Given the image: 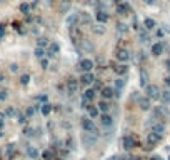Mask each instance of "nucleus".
Segmentation results:
<instances>
[{"instance_id": "obj_1", "label": "nucleus", "mask_w": 170, "mask_h": 160, "mask_svg": "<svg viewBox=\"0 0 170 160\" xmlns=\"http://www.w3.org/2000/svg\"><path fill=\"white\" fill-rule=\"evenodd\" d=\"M145 97H148L150 100H158V98L162 97V92H160V88H158L157 85L148 84L147 87H145Z\"/></svg>"}, {"instance_id": "obj_2", "label": "nucleus", "mask_w": 170, "mask_h": 160, "mask_svg": "<svg viewBox=\"0 0 170 160\" xmlns=\"http://www.w3.org/2000/svg\"><path fill=\"white\" fill-rule=\"evenodd\" d=\"M97 140H98V137L95 133H83L82 135V145L85 148H90V147H94L95 144H97Z\"/></svg>"}, {"instance_id": "obj_3", "label": "nucleus", "mask_w": 170, "mask_h": 160, "mask_svg": "<svg viewBox=\"0 0 170 160\" xmlns=\"http://www.w3.org/2000/svg\"><path fill=\"white\" fill-rule=\"evenodd\" d=\"M82 127H83L85 132L98 135V130H97V127H95V123H94V120H92V119H83L82 120Z\"/></svg>"}, {"instance_id": "obj_4", "label": "nucleus", "mask_w": 170, "mask_h": 160, "mask_svg": "<svg viewBox=\"0 0 170 160\" xmlns=\"http://www.w3.org/2000/svg\"><path fill=\"white\" fill-rule=\"evenodd\" d=\"M92 69H94V62H92L90 59H82V60H80V63H79V70H80V72L88 73V72H92Z\"/></svg>"}, {"instance_id": "obj_5", "label": "nucleus", "mask_w": 170, "mask_h": 160, "mask_svg": "<svg viewBox=\"0 0 170 160\" xmlns=\"http://www.w3.org/2000/svg\"><path fill=\"white\" fill-rule=\"evenodd\" d=\"M158 140H160V135H158V133H154V132L147 133V137H145V142H147L148 147H145V148H147V150H148V148H152L154 145L158 144Z\"/></svg>"}, {"instance_id": "obj_6", "label": "nucleus", "mask_w": 170, "mask_h": 160, "mask_svg": "<svg viewBox=\"0 0 170 160\" xmlns=\"http://www.w3.org/2000/svg\"><path fill=\"white\" fill-rule=\"evenodd\" d=\"M115 57H117V60H120V62H129V60L132 59V55H130V52L127 50V48H117Z\"/></svg>"}, {"instance_id": "obj_7", "label": "nucleus", "mask_w": 170, "mask_h": 160, "mask_svg": "<svg viewBox=\"0 0 170 160\" xmlns=\"http://www.w3.org/2000/svg\"><path fill=\"white\" fill-rule=\"evenodd\" d=\"M135 145H137V138L133 137V135H127V137H123V147H125V150H132Z\"/></svg>"}, {"instance_id": "obj_8", "label": "nucleus", "mask_w": 170, "mask_h": 160, "mask_svg": "<svg viewBox=\"0 0 170 160\" xmlns=\"http://www.w3.org/2000/svg\"><path fill=\"white\" fill-rule=\"evenodd\" d=\"M80 84H82V85H94L95 84V75L92 72L82 73V77H80Z\"/></svg>"}, {"instance_id": "obj_9", "label": "nucleus", "mask_w": 170, "mask_h": 160, "mask_svg": "<svg viewBox=\"0 0 170 160\" xmlns=\"http://www.w3.org/2000/svg\"><path fill=\"white\" fill-rule=\"evenodd\" d=\"M77 90H79V80L70 79L67 82V92H69L70 95H73V94H77Z\"/></svg>"}, {"instance_id": "obj_10", "label": "nucleus", "mask_w": 170, "mask_h": 160, "mask_svg": "<svg viewBox=\"0 0 170 160\" xmlns=\"http://www.w3.org/2000/svg\"><path fill=\"white\" fill-rule=\"evenodd\" d=\"M79 45H80V48L85 50V52H92V50H94V44H92L88 38H80V40H79Z\"/></svg>"}, {"instance_id": "obj_11", "label": "nucleus", "mask_w": 170, "mask_h": 160, "mask_svg": "<svg viewBox=\"0 0 170 160\" xmlns=\"http://www.w3.org/2000/svg\"><path fill=\"white\" fill-rule=\"evenodd\" d=\"M70 9H72V2H70V0H60V3H58V12L60 13H67Z\"/></svg>"}, {"instance_id": "obj_12", "label": "nucleus", "mask_w": 170, "mask_h": 160, "mask_svg": "<svg viewBox=\"0 0 170 160\" xmlns=\"http://www.w3.org/2000/svg\"><path fill=\"white\" fill-rule=\"evenodd\" d=\"M90 22H92L90 13H87V12H80L79 13V23H82V25H88Z\"/></svg>"}, {"instance_id": "obj_13", "label": "nucleus", "mask_w": 170, "mask_h": 160, "mask_svg": "<svg viewBox=\"0 0 170 160\" xmlns=\"http://www.w3.org/2000/svg\"><path fill=\"white\" fill-rule=\"evenodd\" d=\"M139 107H140V108L142 110H150V98H148V97H140L139 98Z\"/></svg>"}, {"instance_id": "obj_14", "label": "nucleus", "mask_w": 170, "mask_h": 160, "mask_svg": "<svg viewBox=\"0 0 170 160\" xmlns=\"http://www.w3.org/2000/svg\"><path fill=\"white\" fill-rule=\"evenodd\" d=\"M100 122H102V125H104V127H112L113 120H112V117L108 115V113H102V115H100Z\"/></svg>"}, {"instance_id": "obj_15", "label": "nucleus", "mask_w": 170, "mask_h": 160, "mask_svg": "<svg viewBox=\"0 0 170 160\" xmlns=\"http://www.w3.org/2000/svg\"><path fill=\"white\" fill-rule=\"evenodd\" d=\"M130 12V7L127 5V3H119V5H117V13H119V15H127V13Z\"/></svg>"}, {"instance_id": "obj_16", "label": "nucleus", "mask_w": 170, "mask_h": 160, "mask_svg": "<svg viewBox=\"0 0 170 160\" xmlns=\"http://www.w3.org/2000/svg\"><path fill=\"white\" fill-rule=\"evenodd\" d=\"M75 22H79V13H70V15H67V19H65L67 25L73 27V23H75Z\"/></svg>"}, {"instance_id": "obj_17", "label": "nucleus", "mask_w": 170, "mask_h": 160, "mask_svg": "<svg viewBox=\"0 0 170 160\" xmlns=\"http://www.w3.org/2000/svg\"><path fill=\"white\" fill-rule=\"evenodd\" d=\"M92 32L97 35H104L105 34V25L104 23H95V25H92Z\"/></svg>"}, {"instance_id": "obj_18", "label": "nucleus", "mask_w": 170, "mask_h": 160, "mask_svg": "<svg viewBox=\"0 0 170 160\" xmlns=\"http://www.w3.org/2000/svg\"><path fill=\"white\" fill-rule=\"evenodd\" d=\"M100 94H102V97H104V100H108V98L113 97V90H112L110 87H104L100 90Z\"/></svg>"}, {"instance_id": "obj_19", "label": "nucleus", "mask_w": 170, "mask_h": 160, "mask_svg": "<svg viewBox=\"0 0 170 160\" xmlns=\"http://www.w3.org/2000/svg\"><path fill=\"white\" fill-rule=\"evenodd\" d=\"M60 52V45L57 44V42H52L50 45H48V55H57V53Z\"/></svg>"}, {"instance_id": "obj_20", "label": "nucleus", "mask_w": 170, "mask_h": 160, "mask_svg": "<svg viewBox=\"0 0 170 160\" xmlns=\"http://www.w3.org/2000/svg\"><path fill=\"white\" fill-rule=\"evenodd\" d=\"M162 52H164V45H162V44H154V45H152V55L158 57Z\"/></svg>"}, {"instance_id": "obj_21", "label": "nucleus", "mask_w": 170, "mask_h": 160, "mask_svg": "<svg viewBox=\"0 0 170 160\" xmlns=\"http://www.w3.org/2000/svg\"><path fill=\"white\" fill-rule=\"evenodd\" d=\"M98 110H100L102 113H108V110H110V105H108V102L107 100H102V102H98Z\"/></svg>"}, {"instance_id": "obj_22", "label": "nucleus", "mask_w": 170, "mask_h": 160, "mask_svg": "<svg viewBox=\"0 0 170 160\" xmlns=\"http://www.w3.org/2000/svg\"><path fill=\"white\" fill-rule=\"evenodd\" d=\"M94 98H95V90L94 88H87V90L83 92V100L90 102V100H94Z\"/></svg>"}, {"instance_id": "obj_23", "label": "nucleus", "mask_w": 170, "mask_h": 160, "mask_svg": "<svg viewBox=\"0 0 170 160\" xmlns=\"http://www.w3.org/2000/svg\"><path fill=\"white\" fill-rule=\"evenodd\" d=\"M95 17H97V20H98L100 23H105V22L108 20V15L104 12V10H98V12L95 13Z\"/></svg>"}, {"instance_id": "obj_24", "label": "nucleus", "mask_w": 170, "mask_h": 160, "mask_svg": "<svg viewBox=\"0 0 170 160\" xmlns=\"http://www.w3.org/2000/svg\"><path fill=\"white\" fill-rule=\"evenodd\" d=\"M113 70H115L117 75H125V73L129 72V67L127 65H117V67H113Z\"/></svg>"}, {"instance_id": "obj_25", "label": "nucleus", "mask_w": 170, "mask_h": 160, "mask_svg": "<svg viewBox=\"0 0 170 160\" xmlns=\"http://www.w3.org/2000/svg\"><path fill=\"white\" fill-rule=\"evenodd\" d=\"M87 112H88V117H90V119H95V117L100 115V110H98V107H94V105H90V108H88Z\"/></svg>"}, {"instance_id": "obj_26", "label": "nucleus", "mask_w": 170, "mask_h": 160, "mask_svg": "<svg viewBox=\"0 0 170 160\" xmlns=\"http://www.w3.org/2000/svg\"><path fill=\"white\" fill-rule=\"evenodd\" d=\"M164 130H165V125H164V123H154V127H152V132H154V133H158V135L164 133Z\"/></svg>"}, {"instance_id": "obj_27", "label": "nucleus", "mask_w": 170, "mask_h": 160, "mask_svg": "<svg viewBox=\"0 0 170 160\" xmlns=\"http://www.w3.org/2000/svg\"><path fill=\"white\" fill-rule=\"evenodd\" d=\"M140 85L142 87H147L148 85V75L145 70H140Z\"/></svg>"}, {"instance_id": "obj_28", "label": "nucleus", "mask_w": 170, "mask_h": 160, "mask_svg": "<svg viewBox=\"0 0 170 160\" xmlns=\"http://www.w3.org/2000/svg\"><path fill=\"white\" fill-rule=\"evenodd\" d=\"M143 25H145V28H147V30H152V28L157 27V23H155L154 19H145V20H143Z\"/></svg>"}, {"instance_id": "obj_29", "label": "nucleus", "mask_w": 170, "mask_h": 160, "mask_svg": "<svg viewBox=\"0 0 170 160\" xmlns=\"http://www.w3.org/2000/svg\"><path fill=\"white\" fill-rule=\"evenodd\" d=\"M27 155H28L32 160H35V158L38 157V150H37V148H34V147H28V148H27Z\"/></svg>"}, {"instance_id": "obj_30", "label": "nucleus", "mask_w": 170, "mask_h": 160, "mask_svg": "<svg viewBox=\"0 0 170 160\" xmlns=\"http://www.w3.org/2000/svg\"><path fill=\"white\" fill-rule=\"evenodd\" d=\"M117 32H120V34H127V32H129V25L123 23V22H119V23H117Z\"/></svg>"}, {"instance_id": "obj_31", "label": "nucleus", "mask_w": 170, "mask_h": 160, "mask_svg": "<svg viewBox=\"0 0 170 160\" xmlns=\"http://www.w3.org/2000/svg\"><path fill=\"white\" fill-rule=\"evenodd\" d=\"M47 45H50V44H48V40L45 37H38L37 38V47L44 48V47H47Z\"/></svg>"}, {"instance_id": "obj_32", "label": "nucleus", "mask_w": 170, "mask_h": 160, "mask_svg": "<svg viewBox=\"0 0 170 160\" xmlns=\"http://www.w3.org/2000/svg\"><path fill=\"white\" fill-rule=\"evenodd\" d=\"M40 110H42V113H44V115H48V113L52 112V105L50 104H44L40 107Z\"/></svg>"}, {"instance_id": "obj_33", "label": "nucleus", "mask_w": 170, "mask_h": 160, "mask_svg": "<svg viewBox=\"0 0 170 160\" xmlns=\"http://www.w3.org/2000/svg\"><path fill=\"white\" fill-rule=\"evenodd\" d=\"M162 100L165 102V104H170V88L168 90H165V92H162Z\"/></svg>"}, {"instance_id": "obj_34", "label": "nucleus", "mask_w": 170, "mask_h": 160, "mask_svg": "<svg viewBox=\"0 0 170 160\" xmlns=\"http://www.w3.org/2000/svg\"><path fill=\"white\" fill-rule=\"evenodd\" d=\"M5 115H7V117H13V115H17L15 107H7V108H5Z\"/></svg>"}, {"instance_id": "obj_35", "label": "nucleus", "mask_w": 170, "mask_h": 160, "mask_svg": "<svg viewBox=\"0 0 170 160\" xmlns=\"http://www.w3.org/2000/svg\"><path fill=\"white\" fill-rule=\"evenodd\" d=\"M115 87H117V90H122V88L125 87V80H123V79H120V77H119V79L115 80Z\"/></svg>"}, {"instance_id": "obj_36", "label": "nucleus", "mask_w": 170, "mask_h": 160, "mask_svg": "<svg viewBox=\"0 0 170 160\" xmlns=\"http://www.w3.org/2000/svg\"><path fill=\"white\" fill-rule=\"evenodd\" d=\"M140 42L142 44H148V40H150V37H148V34H145V32H140Z\"/></svg>"}, {"instance_id": "obj_37", "label": "nucleus", "mask_w": 170, "mask_h": 160, "mask_svg": "<svg viewBox=\"0 0 170 160\" xmlns=\"http://www.w3.org/2000/svg\"><path fill=\"white\" fill-rule=\"evenodd\" d=\"M34 133H35V129H32V127H25V129H23V135H25V137H32Z\"/></svg>"}, {"instance_id": "obj_38", "label": "nucleus", "mask_w": 170, "mask_h": 160, "mask_svg": "<svg viewBox=\"0 0 170 160\" xmlns=\"http://www.w3.org/2000/svg\"><path fill=\"white\" fill-rule=\"evenodd\" d=\"M44 53H45V50H44V48H40V47H37V48H35V57H37V59H44Z\"/></svg>"}, {"instance_id": "obj_39", "label": "nucleus", "mask_w": 170, "mask_h": 160, "mask_svg": "<svg viewBox=\"0 0 170 160\" xmlns=\"http://www.w3.org/2000/svg\"><path fill=\"white\" fill-rule=\"evenodd\" d=\"M28 82H30V75H28V73H23V75L20 77V84H22V85H27Z\"/></svg>"}, {"instance_id": "obj_40", "label": "nucleus", "mask_w": 170, "mask_h": 160, "mask_svg": "<svg viewBox=\"0 0 170 160\" xmlns=\"http://www.w3.org/2000/svg\"><path fill=\"white\" fill-rule=\"evenodd\" d=\"M17 120H19V123H27V115H23V113H17Z\"/></svg>"}, {"instance_id": "obj_41", "label": "nucleus", "mask_w": 170, "mask_h": 160, "mask_svg": "<svg viewBox=\"0 0 170 160\" xmlns=\"http://www.w3.org/2000/svg\"><path fill=\"white\" fill-rule=\"evenodd\" d=\"M42 157H44V160H50L52 157H54V152H52V150H45L44 154H42Z\"/></svg>"}, {"instance_id": "obj_42", "label": "nucleus", "mask_w": 170, "mask_h": 160, "mask_svg": "<svg viewBox=\"0 0 170 160\" xmlns=\"http://www.w3.org/2000/svg\"><path fill=\"white\" fill-rule=\"evenodd\" d=\"M20 12H22V13H28V12H30V5H28V3H22V5H20Z\"/></svg>"}, {"instance_id": "obj_43", "label": "nucleus", "mask_w": 170, "mask_h": 160, "mask_svg": "<svg viewBox=\"0 0 170 160\" xmlns=\"http://www.w3.org/2000/svg\"><path fill=\"white\" fill-rule=\"evenodd\" d=\"M7 97H9V92H7V90H0V102H3Z\"/></svg>"}, {"instance_id": "obj_44", "label": "nucleus", "mask_w": 170, "mask_h": 160, "mask_svg": "<svg viewBox=\"0 0 170 160\" xmlns=\"http://www.w3.org/2000/svg\"><path fill=\"white\" fill-rule=\"evenodd\" d=\"M65 147H69V148H75V142H73V138H69V140H67Z\"/></svg>"}, {"instance_id": "obj_45", "label": "nucleus", "mask_w": 170, "mask_h": 160, "mask_svg": "<svg viewBox=\"0 0 170 160\" xmlns=\"http://www.w3.org/2000/svg\"><path fill=\"white\" fill-rule=\"evenodd\" d=\"M35 113V107H28L27 108V117H34Z\"/></svg>"}, {"instance_id": "obj_46", "label": "nucleus", "mask_w": 170, "mask_h": 160, "mask_svg": "<svg viewBox=\"0 0 170 160\" xmlns=\"http://www.w3.org/2000/svg\"><path fill=\"white\" fill-rule=\"evenodd\" d=\"M40 65H42V69H48V60L47 59H42L40 60Z\"/></svg>"}, {"instance_id": "obj_47", "label": "nucleus", "mask_w": 170, "mask_h": 160, "mask_svg": "<svg viewBox=\"0 0 170 160\" xmlns=\"http://www.w3.org/2000/svg\"><path fill=\"white\" fill-rule=\"evenodd\" d=\"M92 88H94V90H98V88H100V90H102L104 87H102V84L98 80H95V84H94V87H92Z\"/></svg>"}, {"instance_id": "obj_48", "label": "nucleus", "mask_w": 170, "mask_h": 160, "mask_svg": "<svg viewBox=\"0 0 170 160\" xmlns=\"http://www.w3.org/2000/svg\"><path fill=\"white\" fill-rule=\"evenodd\" d=\"M7 154H9V157H12V154H13V145L12 144L7 145Z\"/></svg>"}, {"instance_id": "obj_49", "label": "nucleus", "mask_w": 170, "mask_h": 160, "mask_svg": "<svg viewBox=\"0 0 170 160\" xmlns=\"http://www.w3.org/2000/svg\"><path fill=\"white\" fill-rule=\"evenodd\" d=\"M143 3H145V5H150V7H154V5H155V0H143Z\"/></svg>"}, {"instance_id": "obj_50", "label": "nucleus", "mask_w": 170, "mask_h": 160, "mask_svg": "<svg viewBox=\"0 0 170 160\" xmlns=\"http://www.w3.org/2000/svg\"><path fill=\"white\" fill-rule=\"evenodd\" d=\"M158 110H160V113H164V115H168V110L165 108V107H158Z\"/></svg>"}, {"instance_id": "obj_51", "label": "nucleus", "mask_w": 170, "mask_h": 160, "mask_svg": "<svg viewBox=\"0 0 170 160\" xmlns=\"http://www.w3.org/2000/svg\"><path fill=\"white\" fill-rule=\"evenodd\" d=\"M10 70H12V72H17V70H19V65H17V63H12V65H10Z\"/></svg>"}, {"instance_id": "obj_52", "label": "nucleus", "mask_w": 170, "mask_h": 160, "mask_svg": "<svg viewBox=\"0 0 170 160\" xmlns=\"http://www.w3.org/2000/svg\"><path fill=\"white\" fill-rule=\"evenodd\" d=\"M3 34H5V25H0V38L3 37Z\"/></svg>"}, {"instance_id": "obj_53", "label": "nucleus", "mask_w": 170, "mask_h": 160, "mask_svg": "<svg viewBox=\"0 0 170 160\" xmlns=\"http://www.w3.org/2000/svg\"><path fill=\"white\" fill-rule=\"evenodd\" d=\"M113 95H115L117 98H120V95H122V90H113Z\"/></svg>"}, {"instance_id": "obj_54", "label": "nucleus", "mask_w": 170, "mask_h": 160, "mask_svg": "<svg viewBox=\"0 0 170 160\" xmlns=\"http://www.w3.org/2000/svg\"><path fill=\"white\" fill-rule=\"evenodd\" d=\"M40 102H47V95H40V97H37Z\"/></svg>"}, {"instance_id": "obj_55", "label": "nucleus", "mask_w": 170, "mask_h": 160, "mask_svg": "<svg viewBox=\"0 0 170 160\" xmlns=\"http://www.w3.org/2000/svg\"><path fill=\"white\" fill-rule=\"evenodd\" d=\"M164 34H165V32H164V30H160V28L157 30V37H164Z\"/></svg>"}, {"instance_id": "obj_56", "label": "nucleus", "mask_w": 170, "mask_h": 160, "mask_svg": "<svg viewBox=\"0 0 170 160\" xmlns=\"http://www.w3.org/2000/svg\"><path fill=\"white\" fill-rule=\"evenodd\" d=\"M5 112H0V122H3V119H5Z\"/></svg>"}, {"instance_id": "obj_57", "label": "nucleus", "mask_w": 170, "mask_h": 160, "mask_svg": "<svg viewBox=\"0 0 170 160\" xmlns=\"http://www.w3.org/2000/svg\"><path fill=\"white\" fill-rule=\"evenodd\" d=\"M165 84H167V85H168V87H170V73H168V75H167V77H165Z\"/></svg>"}, {"instance_id": "obj_58", "label": "nucleus", "mask_w": 170, "mask_h": 160, "mask_svg": "<svg viewBox=\"0 0 170 160\" xmlns=\"http://www.w3.org/2000/svg\"><path fill=\"white\" fill-rule=\"evenodd\" d=\"M150 160H162V157H158V155H154V157H152Z\"/></svg>"}, {"instance_id": "obj_59", "label": "nucleus", "mask_w": 170, "mask_h": 160, "mask_svg": "<svg viewBox=\"0 0 170 160\" xmlns=\"http://www.w3.org/2000/svg\"><path fill=\"white\" fill-rule=\"evenodd\" d=\"M165 65H167V69H168V70H170V59H168V60H167V62H165Z\"/></svg>"}, {"instance_id": "obj_60", "label": "nucleus", "mask_w": 170, "mask_h": 160, "mask_svg": "<svg viewBox=\"0 0 170 160\" xmlns=\"http://www.w3.org/2000/svg\"><path fill=\"white\" fill-rule=\"evenodd\" d=\"M3 79H5V77H3V73H0V82H3Z\"/></svg>"}, {"instance_id": "obj_61", "label": "nucleus", "mask_w": 170, "mask_h": 160, "mask_svg": "<svg viewBox=\"0 0 170 160\" xmlns=\"http://www.w3.org/2000/svg\"><path fill=\"white\" fill-rule=\"evenodd\" d=\"M2 127H3V122H0V129H2Z\"/></svg>"}, {"instance_id": "obj_62", "label": "nucleus", "mask_w": 170, "mask_h": 160, "mask_svg": "<svg viewBox=\"0 0 170 160\" xmlns=\"http://www.w3.org/2000/svg\"><path fill=\"white\" fill-rule=\"evenodd\" d=\"M2 135H3V133H2V132H0V137H2Z\"/></svg>"}, {"instance_id": "obj_63", "label": "nucleus", "mask_w": 170, "mask_h": 160, "mask_svg": "<svg viewBox=\"0 0 170 160\" xmlns=\"http://www.w3.org/2000/svg\"><path fill=\"white\" fill-rule=\"evenodd\" d=\"M168 160H170V158H168Z\"/></svg>"}, {"instance_id": "obj_64", "label": "nucleus", "mask_w": 170, "mask_h": 160, "mask_svg": "<svg viewBox=\"0 0 170 160\" xmlns=\"http://www.w3.org/2000/svg\"><path fill=\"white\" fill-rule=\"evenodd\" d=\"M83 160H85V158H83Z\"/></svg>"}]
</instances>
